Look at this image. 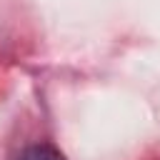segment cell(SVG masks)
<instances>
[{
	"mask_svg": "<svg viewBox=\"0 0 160 160\" xmlns=\"http://www.w3.org/2000/svg\"><path fill=\"white\" fill-rule=\"evenodd\" d=\"M18 160H65V158H62V152H60L58 148L40 142V145H30V148H25L22 155H20Z\"/></svg>",
	"mask_w": 160,
	"mask_h": 160,
	"instance_id": "cell-1",
	"label": "cell"
}]
</instances>
